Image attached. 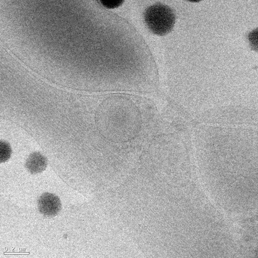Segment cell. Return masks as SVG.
Masks as SVG:
<instances>
[{"label": "cell", "instance_id": "277c9868", "mask_svg": "<svg viewBox=\"0 0 258 258\" xmlns=\"http://www.w3.org/2000/svg\"><path fill=\"white\" fill-rule=\"evenodd\" d=\"M11 154V149L10 145L6 142H1L0 160L1 162L7 161Z\"/></svg>", "mask_w": 258, "mask_h": 258}, {"label": "cell", "instance_id": "7a4b0ae2", "mask_svg": "<svg viewBox=\"0 0 258 258\" xmlns=\"http://www.w3.org/2000/svg\"><path fill=\"white\" fill-rule=\"evenodd\" d=\"M40 212L47 217L55 216L61 209V203L58 197L51 193L42 194L38 201Z\"/></svg>", "mask_w": 258, "mask_h": 258}, {"label": "cell", "instance_id": "3957f363", "mask_svg": "<svg viewBox=\"0 0 258 258\" xmlns=\"http://www.w3.org/2000/svg\"><path fill=\"white\" fill-rule=\"evenodd\" d=\"M47 165L46 158L39 152L32 153L28 158L26 166L32 174L39 173L44 171Z\"/></svg>", "mask_w": 258, "mask_h": 258}, {"label": "cell", "instance_id": "5b68a950", "mask_svg": "<svg viewBox=\"0 0 258 258\" xmlns=\"http://www.w3.org/2000/svg\"><path fill=\"white\" fill-rule=\"evenodd\" d=\"M100 2L104 7L107 8H115L121 5L123 1L120 0H103L101 1Z\"/></svg>", "mask_w": 258, "mask_h": 258}, {"label": "cell", "instance_id": "6da1fadb", "mask_svg": "<svg viewBox=\"0 0 258 258\" xmlns=\"http://www.w3.org/2000/svg\"><path fill=\"white\" fill-rule=\"evenodd\" d=\"M144 16L148 28L158 35H164L170 32L175 21L173 11L169 7L160 3L148 7Z\"/></svg>", "mask_w": 258, "mask_h": 258}]
</instances>
